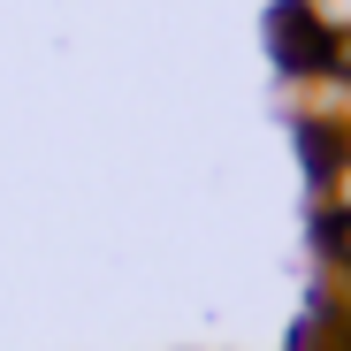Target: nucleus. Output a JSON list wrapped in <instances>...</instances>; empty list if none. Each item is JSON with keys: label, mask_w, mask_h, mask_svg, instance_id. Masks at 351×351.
Returning <instances> with one entry per match:
<instances>
[{"label": "nucleus", "mask_w": 351, "mask_h": 351, "mask_svg": "<svg viewBox=\"0 0 351 351\" xmlns=\"http://www.w3.org/2000/svg\"><path fill=\"white\" fill-rule=\"evenodd\" d=\"M313 252L328 275H351V206H336V199L313 206Z\"/></svg>", "instance_id": "obj_1"}, {"label": "nucleus", "mask_w": 351, "mask_h": 351, "mask_svg": "<svg viewBox=\"0 0 351 351\" xmlns=\"http://www.w3.org/2000/svg\"><path fill=\"white\" fill-rule=\"evenodd\" d=\"M321 77L351 92V16H336V23H328V38H321Z\"/></svg>", "instance_id": "obj_2"}]
</instances>
